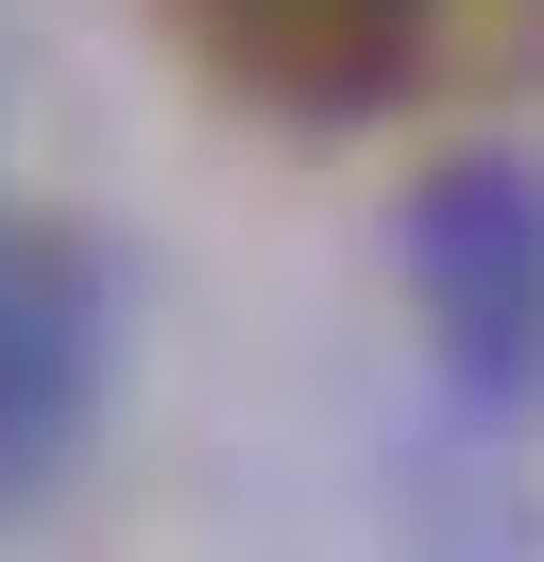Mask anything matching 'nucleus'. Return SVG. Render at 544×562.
I'll list each match as a JSON object with an SVG mask.
<instances>
[{"label": "nucleus", "mask_w": 544, "mask_h": 562, "mask_svg": "<svg viewBox=\"0 0 544 562\" xmlns=\"http://www.w3.org/2000/svg\"><path fill=\"white\" fill-rule=\"evenodd\" d=\"M408 273L442 290V341L476 358V375H510L528 358V324H544V222L510 205V171H460L426 222H408Z\"/></svg>", "instance_id": "1"}, {"label": "nucleus", "mask_w": 544, "mask_h": 562, "mask_svg": "<svg viewBox=\"0 0 544 562\" xmlns=\"http://www.w3.org/2000/svg\"><path fill=\"white\" fill-rule=\"evenodd\" d=\"M188 18L272 103H374V86L408 69V35H426V0H188Z\"/></svg>", "instance_id": "2"}]
</instances>
